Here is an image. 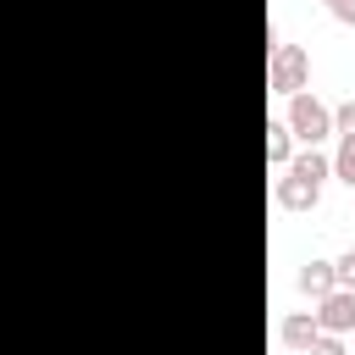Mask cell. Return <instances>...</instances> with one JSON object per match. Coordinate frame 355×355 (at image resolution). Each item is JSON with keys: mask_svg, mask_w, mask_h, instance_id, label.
Masks as SVG:
<instances>
[{"mask_svg": "<svg viewBox=\"0 0 355 355\" xmlns=\"http://www.w3.org/2000/svg\"><path fill=\"white\" fill-rule=\"evenodd\" d=\"M283 122H288V133H294L300 144H322V139L333 133V111H327L316 94H305V89L288 94V116H283Z\"/></svg>", "mask_w": 355, "mask_h": 355, "instance_id": "obj_1", "label": "cell"}, {"mask_svg": "<svg viewBox=\"0 0 355 355\" xmlns=\"http://www.w3.org/2000/svg\"><path fill=\"white\" fill-rule=\"evenodd\" d=\"M333 288H338L333 261H305V266H300V294H305V300H322V294H333Z\"/></svg>", "mask_w": 355, "mask_h": 355, "instance_id": "obj_6", "label": "cell"}, {"mask_svg": "<svg viewBox=\"0 0 355 355\" xmlns=\"http://www.w3.org/2000/svg\"><path fill=\"white\" fill-rule=\"evenodd\" d=\"M333 277H338V288H355V250H344L333 261Z\"/></svg>", "mask_w": 355, "mask_h": 355, "instance_id": "obj_9", "label": "cell"}, {"mask_svg": "<svg viewBox=\"0 0 355 355\" xmlns=\"http://www.w3.org/2000/svg\"><path fill=\"white\" fill-rule=\"evenodd\" d=\"M288 155H294L288 122H266V161H272V166H288Z\"/></svg>", "mask_w": 355, "mask_h": 355, "instance_id": "obj_7", "label": "cell"}, {"mask_svg": "<svg viewBox=\"0 0 355 355\" xmlns=\"http://www.w3.org/2000/svg\"><path fill=\"white\" fill-rule=\"evenodd\" d=\"M316 333H322V327H316L311 311H288V316L277 322V344H283V349H300V355L316 344Z\"/></svg>", "mask_w": 355, "mask_h": 355, "instance_id": "obj_5", "label": "cell"}, {"mask_svg": "<svg viewBox=\"0 0 355 355\" xmlns=\"http://www.w3.org/2000/svg\"><path fill=\"white\" fill-rule=\"evenodd\" d=\"M272 200H277L283 211H316L322 183H311V178H300V172H288V166H283V178H277V189H272Z\"/></svg>", "mask_w": 355, "mask_h": 355, "instance_id": "obj_4", "label": "cell"}, {"mask_svg": "<svg viewBox=\"0 0 355 355\" xmlns=\"http://www.w3.org/2000/svg\"><path fill=\"white\" fill-rule=\"evenodd\" d=\"M311 316H316L322 333H338V338L355 333V288H333V294H322Z\"/></svg>", "mask_w": 355, "mask_h": 355, "instance_id": "obj_3", "label": "cell"}, {"mask_svg": "<svg viewBox=\"0 0 355 355\" xmlns=\"http://www.w3.org/2000/svg\"><path fill=\"white\" fill-rule=\"evenodd\" d=\"M327 11H333V22H344V28H355V0H322Z\"/></svg>", "mask_w": 355, "mask_h": 355, "instance_id": "obj_12", "label": "cell"}, {"mask_svg": "<svg viewBox=\"0 0 355 355\" xmlns=\"http://www.w3.org/2000/svg\"><path fill=\"white\" fill-rule=\"evenodd\" d=\"M311 78V55L300 44H272V61H266V89L272 94H300Z\"/></svg>", "mask_w": 355, "mask_h": 355, "instance_id": "obj_2", "label": "cell"}, {"mask_svg": "<svg viewBox=\"0 0 355 355\" xmlns=\"http://www.w3.org/2000/svg\"><path fill=\"white\" fill-rule=\"evenodd\" d=\"M305 355H344V344H338V333H316V344Z\"/></svg>", "mask_w": 355, "mask_h": 355, "instance_id": "obj_11", "label": "cell"}, {"mask_svg": "<svg viewBox=\"0 0 355 355\" xmlns=\"http://www.w3.org/2000/svg\"><path fill=\"white\" fill-rule=\"evenodd\" d=\"M333 178H344L355 189V133H338V155H333Z\"/></svg>", "mask_w": 355, "mask_h": 355, "instance_id": "obj_8", "label": "cell"}, {"mask_svg": "<svg viewBox=\"0 0 355 355\" xmlns=\"http://www.w3.org/2000/svg\"><path fill=\"white\" fill-rule=\"evenodd\" d=\"M333 133H355V100H344V105L333 111Z\"/></svg>", "mask_w": 355, "mask_h": 355, "instance_id": "obj_10", "label": "cell"}]
</instances>
